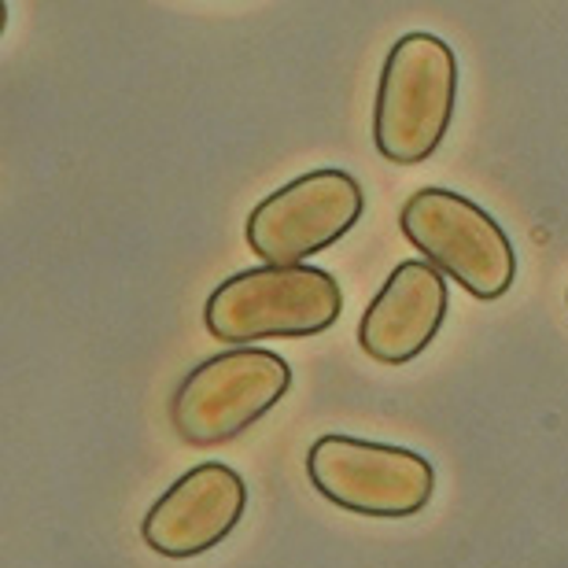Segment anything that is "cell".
I'll return each mask as SVG.
<instances>
[{
	"label": "cell",
	"instance_id": "obj_8",
	"mask_svg": "<svg viewBox=\"0 0 568 568\" xmlns=\"http://www.w3.org/2000/svg\"><path fill=\"white\" fill-rule=\"evenodd\" d=\"M447 322V277L425 258H406L381 284L358 322V347L381 366H406Z\"/></svg>",
	"mask_w": 568,
	"mask_h": 568
},
{
	"label": "cell",
	"instance_id": "obj_4",
	"mask_svg": "<svg viewBox=\"0 0 568 568\" xmlns=\"http://www.w3.org/2000/svg\"><path fill=\"white\" fill-rule=\"evenodd\" d=\"M399 230L443 277L458 281L473 300L491 303L517 277V252L506 230L462 192L417 189L399 211Z\"/></svg>",
	"mask_w": 568,
	"mask_h": 568
},
{
	"label": "cell",
	"instance_id": "obj_1",
	"mask_svg": "<svg viewBox=\"0 0 568 568\" xmlns=\"http://www.w3.org/2000/svg\"><path fill=\"white\" fill-rule=\"evenodd\" d=\"M458 100V60L436 33H403L381 67L373 144L395 166H417L439 152Z\"/></svg>",
	"mask_w": 568,
	"mask_h": 568
},
{
	"label": "cell",
	"instance_id": "obj_3",
	"mask_svg": "<svg viewBox=\"0 0 568 568\" xmlns=\"http://www.w3.org/2000/svg\"><path fill=\"white\" fill-rule=\"evenodd\" d=\"M292 388L277 351L230 347L185 373L170 399V425L189 447H219L258 425Z\"/></svg>",
	"mask_w": 568,
	"mask_h": 568
},
{
	"label": "cell",
	"instance_id": "obj_9",
	"mask_svg": "<svg viewBox=\"0 0 568 568\" xmlns=\"http://www.w3.org/2000/svg\"><path fill=\"white\" fill-rule=\"evenodd\" d=\"M565 300H568V295H565Z\"/></svg>",
	"mask_w": 568,
	"mask_h": 568
},
{
	"label": "cell",
	"instance_id": "obj_5",
	"mask_svg": "<svg viewBox=\"0 0 568 568\" xmlns=\"http://www.w3.org/2000/svg\"><path fill=\"white\" fill-rule=\"evenodd\" d=\"M306 476L325 503L369 520H403L432 503L436 469L425 454L328 432L306 450Z\"/></svg>",
	"mask_w": 568,
	"mask_h": 568
},
{
	"label": "cell",
	"instance_id": "obj_2",
	"mask_svg": "<svg viewBox=\"0 0 568 568\" xmlns=\"http://www.w3.org/2000/svg\"><path fill=\"white\" fill-rule=\"evenodd\" d=\"M344 292L322 266H255L225 277L207 295L203 325L219 344L306 339L336 325Z\"/></svg>",
	"mask_w": 568,
	"mask_h": 568
},
{
	"label": "cell",
	"instance_id": "obj_7",
	"mask_svg": "<svg viewBox=\"0 0 568 568\" xmlns=\"http://www.w3.org/2000/svg\"><path fill=\"white\" fill-rule=\"evenodd\" d=\"M244 509V476L225 462H200L155 498L141 520V539L159 558H200L233 536Z\"/></svg>",
	"mask_w": 568,
	"mask_h": 568
},
{
	"label": "cell",
	"instance_id": "obj_6",
	"mask_svg": "<svg viewBox=\"0 0 568 568\" xmlns=\"http://www.w3.org/2000/svg\"><path fill=\"white\" fill-rule=\"evenodd\" d=\"M362 207L366 196L358 181L339 166H322L258 200L247 214L244 241L263 266H306V258L355 230Z\"/></svg>",
	"mask_w": 568,
	"mask_h": 568
}]
</instances>
